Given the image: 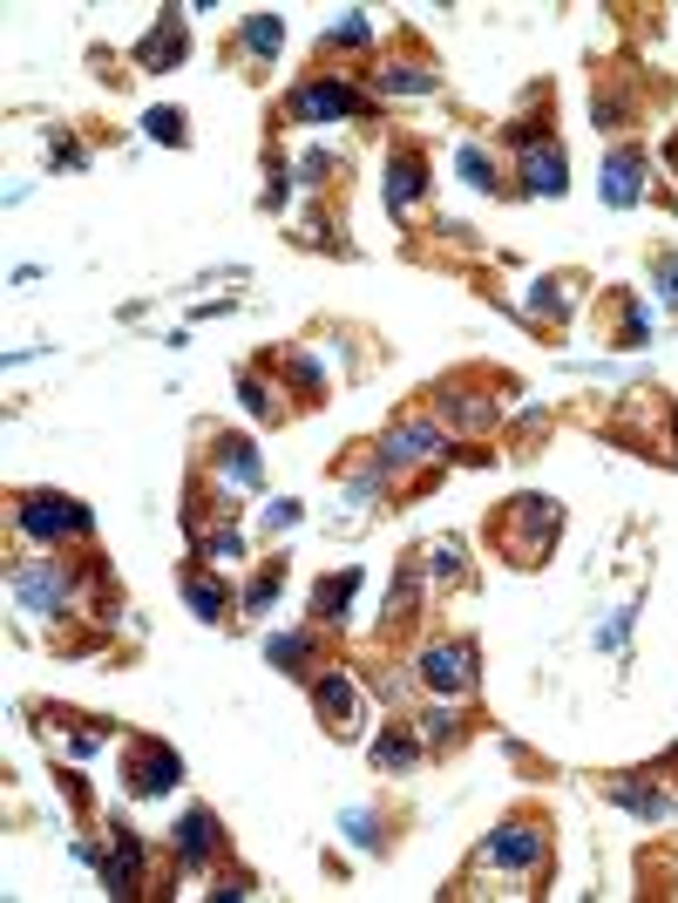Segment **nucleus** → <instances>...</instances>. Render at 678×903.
<instances>
[{
  "mask_svg": "<svg viewBox=\"0 0 678 903\" xmlns=\"http://www.w3.org/2000/svg\"><path fill=\"white\" fill-rule=\"evenodd\" d=\"M21 530L27 537H89V509L68 496H21Z\"/></svg>",
  "mask_w": 678,
  "mask_h": 903,
  "instance_id": "1",
  "label": "nucleus"
},
{
  "mask_svg": "<svg viewBox=\"0 0 678 903\" xmlns=\"http://www.w3.org/2000/svg\"><path fill=\"white\" fill-rule=\"evenodd\" d=\"M14 598L27 612H42V618H62L68 612V577L55 564H27V571H14Z\"/></svg>",
  "mask_w": 678,
  "mask_h": 903,
  "instance_id": "2",
  "label": "nucleus"
},
{
  "mask_svg": "<svg viewBox=\"0 0 678 903\" xmlns=\"http://www.w3.org/2000/svg\"><path fill=\"white\" fill-rule=\"evenodd\" d=\"M353 109H360V89H346V82H312L292 96L299 123H333V115H353Z\"/></svg>",
  "mask_w": 678,
  "mask_h": 903,
  "instance_id": "3",
  "label": "nucleus"
},
{
  "mask_svg": "<svg viewBox=\"0 0 678 903\" xmlns=\"http://www.w3.org/2000/svg\"><path fill=\"white\" fill-rule=\"evenodd\" d=\"M489 870H543V836L536 829H496V843L482 849Z\"/></svg>",
  "mask_w": 678,
  "mask_h": 903,
  "instance_id": "4",
  "label": "nucleus"
},
{
  "mask_svg": "<svg viewBox=\"0 0 678 903\" xmlns=\"http://www.w3.org/2000/svg\"><path fill=\"white\" fill-rule=\"evenodd\" d=\"M312 700H319V714L333 720V734H353V727H360V686H353L346 673H326V680L312 686Z\"/></svg>",
  "mask_w": 678,
  "mask_h": 903,
  "instance_id": "5",
  "label": "nucleus"
},
{
  "mask_svg": "<svg viewBox=\"0 0 678 903\" xmlns=\"http://www.w3.org/2000/svg\"><path fill=\"white\" fill-rule=\"evenodd\" d=\"M421 673H427L434 693H462L475 680V652L468 646H434V652H421Z\"/></svg>",
  "mask_w": 678,
  "mask_h": 903,
  "instance_id": "6",
  "label": "nucleus"
},
{
  "mask_svg": "<svg viewBox=\"0 0 678 903\" xmlns=\"http://www.w3.org/2000/svg\"><path fill=\"white\" fill-rule=\"evenodd\" d=\"M177 774H184V768H177L170 748H149V740H143V748L130 755V789H143V795H164Z\"/></svg>",
  "mask_w": 678,
  "mask_h": 903,
  "instance_id": "7",
  "label": "nucleus"
},
{
  "mask_svg": "<svg viewBox=\"0 0 678 903\" xmlns=\"http://www.w3.org/2000/svg\"><path fill=\"white\" fill-rule=\"evenodd\" d=\"M387 469H401V462H442V436H434V428H393L387 436V455H380Z\"/></svg>",
  "mask_w": 678,
  "mask_h": 903,
  "instance_id": "8",
  "label": "nucleus"
},
{
  "mask_svg": "<svg viewBox=\"0 0 678 903\" xmlns=\"http://www.w3.org/2000/svg\"><path fill=\"white\" fill-rule=\"evenodd\" d=\"M211 849H218V822H211L204 808H190V815L177 822V856H184V862H204Z\"/></svg>",
  "mask_w": 678,
  "mask_h": 903,
  "instance_id": "9",
  "label": "nucleus"
},
{
  "mask_svg": "<svg viewBox=\"0 0 678 903\" xmlns=\"http://www.w3.org/2000/svg\"><path fill=\"white\" fill-rule=\"evenodd\" d=\"M421 156H393V170H387V205H393V218H408V205L421 198Z\"/></svg>",
  "mask_w": 678,
  "mask_h": 903,
  "instance_id": "10",
  "label": "nucleus"
},
{
  "mask_svg": "<svg viewBox=\"0 0 678 903\" xmlns=\"http://www.w3.org/2000/svg\"><path fill=\"white\" fill-rule=\"evenodd\" d=\"M218 455H224V489H258L265 469H258V449H252V442H224Z\"/></svg>",
  "mask_w": 678,
  "mask_h": 903,
  "instance_id": "11",
  "label": "nucleus"
},
{
  "mask_svg": "<svg viewBox=\"0 0 678 903\" xmlns=\"http://www.w3.org/2000/svg\"><path fill=\"white\" fill-rule=\"evenodd\" d=\"M523 177H530L536 198H556V190H564V156L536 143V150H530V164H523Z\"/></svg>",
  "mask_w": 678,
  "mask_h": 903,
  "instance_id": "12",
  "label": "nucleus"
},
{
  "mask_svg": "<svg viewBox=\"0 0 678 903\" xmlns=\"http://www.w3.org/2000/svg\"><path fill=\"white\" fill-rule=\"evenodd\" d=\"M353 592H360V571H340V577H326V584L312 592V612H319V618H340Z\"/></svg>",
  "mask_w": 678,
  "mask_h": 903,
  "instance_id": "13",
  "label": "nucleus"
},
{
  "mask_svg": "<svg viewBox=\"0 0 678 903\" xmlns=\"http://www.w3.org/2000/svg\"><path fill=\"white\" fill-rule=\"evenodd\" d=\"M604 205H637V164L631 156H611L604 164Z\"/></svg>",
  "mask_w": 678,
  "mask_h": 903,
  "instance_id": "14",
  "label": "nucleus"
},
{
  "mask_svg": "<svg viewBox=\"0 0 678 903\" xmlns=\"http://www.w3.org/2000/svg\"><path fill=\"white\" fill-rule=\"evenodd\" d=\"M136 870H143V856H136V843H130V836H115V856H109V890H115V896H130Z\"/></svg>",
  "mask_w": 678,
  "mask_h": 903,
  "instance_id": "15",
  "label": "nucleus"
},
{
  "mask_svg": "<svg viewBox=\"0 0 678 903\" xmlns=\"http://www.w3.org/2000/svg\"><path fill=\"white\" fill-rule=\"evenodd\" d=\"M184 598H190L197 612H204V618H224V584H218V577H204V571H190V577H184Z\"/></svg>",
  "mask_w": 678,
  "mask_h": 903,
  "instance_id": "16",
  "label": "nucleus"
},
{
  "mask_svg": "<svg viewBox=\"0 0 678 903\" xmlns=\"http://www.w3.org/2000/svg\"><path fill=\"white\" fill-rule=\"evenodd\" d=\"M427 68H380V96H427Z\"/></svg>",
  "mask_w": 678,
  "mask_h": 903,
  "instance_id": "17",
  "label": "nucleus"
},
{
  "mask_svg": "<svg viewBox=\"0 0 678 903\" xmlns=\"http://www.w3.org/2000/svg\"><path fill=\"white\" fill-rule=\"evenodd\" d=\"M374 761H380L387 774H401V768H414V761H421V748H414V740H408V734H387V740H380V748H374Z\"/></svg>",
  "mask_w": 678,
  "mask_h": 903,
  "instance_id": "18",
  "label": "nucleus"
},
{
  "mask_svg": "<svg viewBox=\"0 0 678 903\" xmlns=\"http://www.w3.org/2000/svg\"><path fill=\"white\" fill-rule=\"evenodd\" d=\"M455 170H462L475 190H496V170H489V156H482V150H455Z\"/></svg>",
  "mask_w": 678,
  "mask_h": 903,
  "instance_id": "19",
  "label": "nucleus"
},
{
  "mask_svg": "<svg viewBox=\"0 0 678 903\" xmlns=\"http://www.w3.org/2000/svg\"><path fill=\"white\" fill-rule=\"evenodd\" d=\"M245 48H252V55H278V14H258V21L245 27Z\"/></svg>",
  "mask_w": 678,
  "mask_h": 903,
  "instance_id": "20",
  "label": "nucleus"
},
{
  "mask_svg": "<svg viewBox=\"0 0 678 903\" xmlns=\"http://www.w3.org/2000/svg\"><path fill=\"white\" fill-rule=\"evenodd\" d=\"M326 42H333V48H346V42L360 48V42H367V14H340V21H333V34H326Z\"/></svg>",
  "mask_w": 678,
  "mask_h": 903,
  "instance_id": "21",
  "label": "nucleus"
},
{
  "mask_svg": "<svg viewBox=\"0 0 678 903\" xmlns=\"http://www.w3.org/2000/svg\"><path fill=\"white\" fill-rule=\"evenodd\" d=\"M149 136L156 143H184V115L177 109H149Z\"/></svg>",
  "mask_w": 678,
  "mask_h": 903,
  "instance_id": "22",
  "label": "nucleus"
},
{
  "mask_svg": "<svg viewBox=\"0 0 678 903\" xmlns=\"http://www.w3.org/2000/svg\"><path fill=\"white\" fill-rule=\"evenodd\" d=\"M611 795H618L624 808H637V815H665V802H658L652 789H631V781H624V789H611Z\"/></svg>",
  "mask_w": 678,
  "mask_h": 903,
  "instance_id": "23",
  "label": "nucleus"
},
{
  "mask_svg": "<svg viewBox=\"0 0 678 903\" xmlns=\"http://www.w3.org/2000/svg\"><path fill=\"white\" fill-rule=\"evenodd\" d=\"M305 659H312L305 639H292V632H286V639H271V665H305Z\"/></svg>",
  "mask_w": 678,
  "mask_h": 903,
  "instance_id": "24",
  "label": "nucleus"
},
{
  "mask_svg": "<svg viewBox=\"0 0 678 903\" xmlns=\"http://www.w3.org/2000/svg\"><path fill=\"white\" fill-rule=\"evenodd\" d=\"M237 395H245L252 415H271V395H265V381H237Z\"/></svg>",
  "mask_w": 678,
  "mask_h": 903,
  "instance_id": "25",
  "label": "nucleus"
},
{
  "mask_svg": "<svg viewBox=\"0 0 678 903\" xmlns=\"http://www.w3.org/2000/svg\"><path fill=\"white\" fill-rule=\"evenodd\" d=\"M143 62H149V68H170V62H177V34H164V42H149V48H143Z\"/></svg>",
  "mask_w": 678,
  "mask_h": 903,
  "instance_id": "26",
  "label": "nucleus"
},
{
  "mask_svg": "<svg viewBox=\"0 0 678 903\" xmlns=\"http://www.w3.org/2000/svg\"><path fill=\"white\" fill-rule=\"evenodd\" d=\"M271 592H278V577H258V584H252V598H245V612H265Z\"/></svg>",
  "mask_w": 678,
  "mask_h": 903,
  "instance_id": "27",
  "label": "nucleus"
},
{
  "mask_svg": "<svg viewBox=\"0 0 678 903\" xmlns=\"http://www.w3.org/2000/svg\"><path fill=\"white\" fill-rule=\"evenodd\" d=\"M421 734H427V740H455V714H427Z\"/></svg>",
  "mask_w": 678,
  "mask_h": 903,
  "instance_id": "28",
  "label": "nucleus"
},
{
  "mask_svg": "<svg viewBox=\"0 0 678 903\" xmlns=\"http://www.w3.org/2000/svg\"><path fill=\"white\" fill-rule=\"evenodd\" d=\"M292 517H299V503H271V509H265V524H271V530H286Z\"/></svg>",
  "mask_w": 678,
  "mask_h": 903,
  "instance_id": "29",
  "label": "nucleus"
},
{
  "mask_svg": "<svg viewBox=\"0 0 678 903\" xmlns=\"http://www.w3.org/2000/svg\"><path fill=\"white\" fill-rule=\"evenodd\" d=\"M556 293H564V286H536V299H530V312H556V306H564V299H556Z\"/></svg>",
  "mask_w": 678,
  "mask_h": 903,
  "instance_id": "30",
  "label": "nucleus"
},
{
  "mask_svg": "<svg viewBox=\"0 0 678 903\" xmlns=\"http://www.w3.org/2000/svg\"><path fill=\"white\" fill-rule=\"evenodd\" d=\"M658 286H665V306H678V272L671 265H658Z\"/></svg>",
  "mask_w": 678,
  "mask_h": 903,
  "instance_id": "31",
  "label": "nucleus"
}]
</instances>
